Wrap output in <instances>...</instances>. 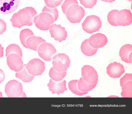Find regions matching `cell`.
I'll list each match as a JSON object with an SVG mask.
<instances>
[{
    "mask_svg": "<svg viewBox=\"0 0 132 114\" xmlns=\"http://www.w3.org/2000/svg\"><path fill=\"white\" fill-rule=\"evenodd\" d=\"M42 12L35 16L33 22L35 26L42 31H47L50 26L56 21L59 17V12L56 8H51L45 6Z\"/></svg>",
    "mask_w": 132,
    "mask_h": 114,
    "instance_id": "obj_1",
    "label": "cell"
},
{
    "mask_svg": "<svg viewBox=\"0 0 132 114\" xmlns=\"http://www.w3.org/2000/svg\"><path fill=\"white\" fill-rule=\"evenodd\" d=\"M37 13L33 7H26L14 13L10 20L14 27L20 28L24 26H30L33 24V18Z\"/></svg>",
    "mask_w": 132,
    "mask_h": 114,
    "instance_id": "obj_2",
    "label": "cell"
},
{
    "mask_svg": "<svg viewBox=\"0 0 132 114\" xmlns=\"http://www.w3.org/2000/svg\"><path fill=\"white\" fill-rule=\"evenodd\" d=\"M5 92L8 97H27L23 92L22 84L18 81L14 79L9 81L6 84Z\"/></svg>",
    "mask_w": 132,
    "mask_h": 114,
    "instance_id": "obj_3",
    "label": "cell"
},
{
    "mask_svg": "<svg viewBox=\"0 0 132 114\" xmlns=\"http://www.w3.org/2000/svg\"><path fill=\"white\" fill-rule=\"evenodd\" d=\"M65 14L68 20L71 23L80 22L85 14L84 9L78 4L70 5L67 10Z\"/></svg>",
    "mask_w": 132,
    "mask_h": 114,
    "instance_id": "obj_4",
    "label": "cell"
},
{
    "mask_svg": "<svg viewBox=\"0 0 132 114\" xmlns=\"http://www.w3.org/2000/svg\"><path fill=\"white\" fill-rule=\"evenodd\" d=\"M83 29L89 34L98 31L102 26L100 18L93 15L87 16L81 24Z\"/></svg>",
    "mask_w": 132,
    "mask_h": 114,
    "instance_id": "obj_5",
    "label": "cell"
},
{
    "mask_svg": "<svg viewBox=\"0 0 132 114\" xmlns=\"http://www.w3.org/2000/svg\"><path fill=\"white\" fill-rule=\"evenodd\" d=\"M53 67L59 72L66 71L69 67L70 60L69 57L64 53H59L53 58Z\"/></svg>",
    "mask_w": 132,
    "mask_h": 114,
    "instance_id": "obj_6",
    "label": "cell"
},
{
    "mask_svg": "<svg viewBox=\"0 0 132 114\" xmlns=\"http://www.w3.org/2000/svg\"><path fill=\"white\" fill-rule=\"evenodd\" d=\"M24 65L28 73L34 76L41 75L45 69V63L39 58L33 59Z\"/></svg>",
    "mask_w": 132,
    "mask_h": 114,
    "instance_id": "obj_7",
    "label": "cell"
},
{
    "mask_svg": "<svg viewBox=\"0 0 132 114\" xmlns=\"http://www.w3.org/2000/svg\"><path fill=\"white\" fill-rule=\"evenodd\" d=\"M39 56L45 61L51 60L52 56L56 53V50L52 44L46 42L42 43L38 48Z\"/></svg>",
    "mask_w": 132,
    "mask_h": 114,
    "instance_id": "obj_8",
    "label": "cell"
},
{
    "mask_svg": "<svg viewBox=\"0 0 132 114\" xmlns=\"http://www.w3.org/2000/svg\"><path fill=\"white\" fill-rule=\"evenodd\" d=\"M81 75L83 79L87 83L97 84L98 76L97 71L92 66H84L81 69Z\"/></svg>",
    "mask_w": 132,
    "mask_h": 114,
    "instance_id": "obj_9",
    "label": "cell"
},
{
    "mask_svg": "<svg viewBox=\"0 0 132 114\" xmlns=\"http://www.w3.org/2000/svg\"><path fill=\"white\" fill-rule=\"evenodd\" d=\"M8 66L11 70L16 72L21 71L24 68L22 57L17 54L11 53L6 57Z\"/></svg>",
    "mask_w": 132,
    "mask_h": 114,
    "instance_id": "obj_10",
    "label": "cell"
},
{
    "mask_svg": "<svg viewBox=\"0 0 132 114\" xmlns=\"http://www.w3.org/2000/svg\"><path fill=\"white\" fill-rule=\"evenodd\" d=\"M49 29V32L51 36L55 41L61 42L62 41L65 40L67 37V32L65 28L62 27L60 24H52Z\"/></svg>",
    "mask_w": 132,
    "mask_h": 114,
    "instance_id": "obj_11",
    "label": "cell"
},
{
    "mask_svg": "<svg viewBox=\"0 0 132 114\" xmlns=\"http://www.w3.org/2000/svg\"><path fill=\"white\" fill-rule=\"evenodd\" d=\"M20 0H0V13L7 14L15 11L19 5Z\"/></svg>",
    "mask_w": 132,
    "mask_h": 114,
    "instance_id": "obj_12",
    "label": "cell"
},
{
    "mask_svg": "<svg viewBox=\"0 0 132 114\" xmlns=\"http://www.w3.org/2000/svg\"><path fill=\"white\" fill-rule=\"evenodd\" d=\"M116 21L118 26H125L130 25L132 22V13L127 9L118 11L116 16Z\"/></svg>",
    "mask_w": 132,
    "mask_h": 114,
    "instance_id": "obj_13",
    "label": "cell"
},
{
    "mask_svg": "<svg viewBox=\"0 0 132 114\" xmlns=\"http://www.w3.org/2000/svg\"><path fill=\"white\" fill-rule=\"evenodd\" d=\"M106 69L107 74L114 79L119 78L125 72L122 64L116 62L109 64Z\"/></svg>",
    "mask_w": 132,
    "mask_h": 114,
    "instance_id": "obj_14",
    "label": "cell"
},
{
    "mask_svg": "<svg viewBox=\"0 0 132 114\" xmlns=\"http://www.w3.org/2000/svg\"><path fill=\"white\" fill-rule=\"evenodd\" d=\"M108 41L106 36L101 33L93 35L88 39L89 44L94 48L98 49L103 47L106 44Z\"/></svg>",
    "mask_w": 132,
    "mask_h": 114,
    "instance_id": "obj_15",
    "label": "cell"
},
{
    "mask_svg": "<svg viewBox=\"0 0 132 114\" xmlns=\"http://www.w3.org/2000/svg\"><path fill=\"white\" fill-rule=\"evenodd\" d=\"M66 83V81L65 80L61 82H56L50 79L47 86L49 90L52 92V94H56L59 95L67 90Z\"/></svg>",
    "mask_w": 132,
    "mask_h": 114,
    "instance_id": "obj_16",
    "label": "cell"
},
{
    "mask_svg": "<svg viewBox=\"0 0 132 114\" xmlns=\"http://www.w3.org/2000/svg\"><path fill=\"white\" fill-rule=\"evenodd\" d=\"M119 55L122 60L129 63H132V45L126 44L120 48Z\"/></svg>",
    "mask_w": 132,
    "mask_h": 114,
    "instance_id": "obj_17",
    "label": "cell"
},
{
    "mask_svg": "<svg viewBox=\"0 0 132 114\" xmlns=\"http://www.w3.org/2000/svg\"><path fill=\"white\" fill-rule=\"evenodd\" d=\"M46 41L39 36H32L29 37L26 41V48L37 51L39 45Z\"/></svg>",
    "mask_w": 132,
    "mask_h": 114,
    "instance_id": "obj_18",
    "label": "cell"
},
{
    "mask_svg": "<svg viewBox=\"0 0 132 114\" xmlns=\"http://www.w3.org/2000/svg\"><path fill=\"white\" fill-rule=\"evenodd\" d=\"M81 50L85 55L91 56L95 55L97 52L98 49L94 48L90 45L88 42V39L84 40L80 46Z\"/></svg>",
    "mask_w": 132,
    "mask_h": 114,
    "instance_id": "obj_19",
    "label": "cell"
},
{
    "mask_svg": "<svg viewBox=\"0 0 132 114\" xmlns=\"http://www.w3.org/2000/svg\"><path fill=\"white\" fill-rule=\"evenodd\" d=\"M97 83H89L83 79L82 77L78 80L77 86L79 90L83 92H88L94 88Z\"/></svg>",
    "mask_w": 132,
    "mask_h": 114,
    "instance_id": "obj_20",
    "label": "cell"
},
{
    "mask_svg": "<svg viewBox=\"0 0 132 114\" xmlns=\"http://www.w3.org/2000/svg\"><path fill=\"white\" fill-rule=\"evenodd\" d=\"M24 67L22 71L16 73L15 74V76L16 78L24 82H29L33 80L35 76L28 73L25 67Z\"/></svg>",
    "mask_w": 132,
    "mask_h": 114,
    "instance_id": "obj_21",
    "label": "cell"
},
{
    "mask_svg": "<svg viewBox=\"0 0 132 114\" xmlns=\"http://www.w3.org/2000/svg\"><path fill=\"white\" fill-rule=\"evenodd\" d=\"M67 72H59L56 71L53 67L50 69L49 74L51 78L55 81L62 80L66 76Z\"/></svg>",
    "mask_w": 132,
    "mask_h": 114,
    "instance_id": "obj_22",
    "label": "cell"
},
{
    "mask_svg": "<svg viewBox=\"0 0 132 114\" xmlns=\"http://www.w3.org/2000/svg\"><path fill=\"white\" fill-rule=\"evenodd\" d=\"M78 80H73L68 83L69 89L73 93L77 95L81 96L88 93V92H83L79 90L77 86Z\"/></svg>",
    "mask_w": 132,
    "mask_h": 114,
    "instance_id": "obj_23",
    "label": "cell"
},
{
    "mask_svg": "<svg viewBox=\"0 0 132 114\" xmlns=\"http://www.w3.org/2000/svg\"><path fill=\"white\" fill-rule=\"evenodd\" d=\"M5 53L6 57L11 53L17 54L22 57L23 55L22 51L20 47L14 43L11 44L7 47L5 50Z\"/></svg>",
    "mask_w": 132,
    "mask_h": 114,
    "instance_id": "obj_24",
    "label": "cell"
},
{
    "mask_svg": "<svg viewBox=\"0 0 132 114\" xmlns=\"http://www.w3.org/2000/svg\"><path fill=\"white\" fill-rule=\"evenodd\" d=\"M121 87V95L122 97H132V81L126 82Z\"/></svg>",
    "mask_w": 132,
    "mask_h": 114,
    "instance_id": "obj_25",
    "label": "cell"
},
{
    "mask_svg": "<svg viewBox=\"0 0 132 114\" xmlns=\"http://www.w3.org/2000/svg\"><path fill=\"white\" fill-rule=\"evenodd\" d=\"M34 35L33 32L28 28L22 30L20 32L19 38L21 44L26 48V41L29 37Z\"/></svg>",
    "mask_w": 132,
    "mask_h": 114,
    "instance_id": "obj_26",
    "label": "cell"
},
{
    "mask_svg": "<svg viewBox=\"0 0 132 114\" xmlns=\"http://www.w3.org/2000/svg\"><path fill=\"white\" fill-rule=\"evenodd\" d=\"M118 11L117 10H113L108 14L107 16L108 21L112 26H118L116 21V16Z\"/></svg>",
    "mask_w": 132,
    "mask_h": 114,
    "instance_id": "obj_27",
    "label": "cell"
},
{
    "mask_svg": "<svg viewBox=\"0 0 132 114\" xmlns=\"http://www.w3.org/2000/svg\"><path fill=\"white\" fill-rule=\"evenodd\" d=\"M47 6L49 8H55L61 5L63 0H44Z\"/></svg>",
    "mask_w": 132,
    "mask_h": 114,
    "instance_id": "obj_28",
    "label": "cell"
},
{
    "mask_svg": "<svg viewBox=\"0 0 132 114\" xmlns=\"http://www.w3.org/2000/svg\"><path fill=\"white\" fill-rule=\"evenodd\" d=\"M73 4H78L77 0H65L61 6L63 13L65 14L66 11L68 7L70 5Z\"/></svg>",
    "mask_w": 132,
    "mask_h": 114,
    "instance_id": "obj_29",
    "label": "cell"
},
{
    "mask_svg": "<svg viewBox=\"0 0 132 114\" xmlns=\"http://www.w3.org/2000/svg\"><path fill=\"white\" fill-rule=\"evenodd\" d=\"M80 4L85 8L90 9L95 6L97 0H79Z\"/></svg>",
    "mask_w": 132,
    "mask_h": 114,
    "instance_id": "obj_30",
    "label": "cell"
},
{
    "mask_svg": "<svg viewBox=\"0 0 132 114\" xmlns=\"http://www.w3.org/2000/svg\"><path fill=\"white\" fill-rule=\"evenodd\" d=\"M130 81H132V74L126 73L120 79V84L122 87L124 84Z\"/></svg>",
    "mask_w": 132,
    "mask_h": 114,
    "instance_id": "obj_31",
    "label": "cell"
},
{
    "mask_svg": "<svg viewBox=\"0 0 132 114\" xmlns=\"http://www.w3.org/2000/svg\"><path fill=\"white\" fill-rule=\"evenodd\" d=\"M6 22L3 19L0 18V35L3 34L6 29Z\"/></svg>",
    "mask_w": 132,
    "mask_h": 114,
    "instance_id": "obj_32",
    "label": "cell"
},
{
    "mask_svg": "<svg viewBox=\"0 0 132 114\" xmlns=\"http://www.w3.org/2000/svg\"><path fill=\"white\" fill-rule=\"evenodd\" d=\"M5 78V75L3 71L0 69V84L4 80Z\"/></svg>",
    "mask_w": 132,
    "mask_h": 114,
    "instance_id": "obj_33",
    "label": "cell"
},
{
    "mask_svg": "<svg viewBox=\"0 0 132 114\" xmlns=\"http://www.w3.org/2000/svg\"><path fill=\"white\" fill-rule=\"evenodd\" d=\"M4 47H2L1 45L0 44V58L3 56V50Z\"/></svg>",
    "mask_w": 132,
    "mask_h": 114,
    "instance_id": "obj_34",
    "label": "cell"
},
{
    "mask_svg": "<svg viewBox=\"0 0 132 114\" xmlns=\"http://www.w3.org/2000/svg\"><path fill=\"white\" fill-rule=\"evenodd\" d=\"M101 1L104 2H109V3H111L115 1L116 0H101Z\"/></svg>",
    "mask_w": 132,
    "mask_h": 114,
    "instance_id": "obj_35",
    "label": "cell"
},
{
    "mask_svg": "<svg viewBox=\"0 0 132 114\" xmlns=\"http://www.w3.org/2000/svg\"><path fill=\"white\" fill-rule=\"evenodd\" d=\"M3 95L2 92L0 91V97H3Z\"/></svg>",
    "mask_w": 132,
    "mask_h": 114,
    "instance_id": "obj_36",
    "label": "cell"
},
{
    "mask_svg": "<svg viewBox=\"0 0 132 114\" xmlns=\"http://www.w3.org/2000/svg\"><path fill=\"white\" fill-rule=\"evenodd\" d=\"M128 1L131 2L132 0H127Z\"/></svg>",
    "mask_w": 132,
    "mask_h": 114,
    "instance_id": "obj_37",
    "label": "cell"
}]
</instances>
